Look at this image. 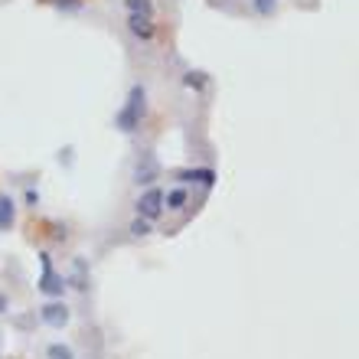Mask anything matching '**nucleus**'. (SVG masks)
Returning <instances> with one entry per match:
<instances>
[{
  "label": "nucleus",
  "instance_id": "f257e3e1",
  "mask_svg": "<svg viewBox=\"0 0 359 359\" xmlns=\"http://www.w3.org/2000/svg\"><path fill=\"white\" fill-rule=\"evenodd\" d=\"M144 98H147V92H144V86H131V92H128V102H124V108L118 114H114V128L121 134H134L137 128H141V118H144Z\"/></svg>",
  "mask_w": 359,
  "mask_h": 359
},
{
  "label": "nucleus",
  "instance_id": "f03ea898",
  "mask_svg": "<svg viewBox=\"0 0 359 359\" xmlns=\"http://www.w3.org/2000/svg\"><path fill=\"white\" fill-rule=\"evenodd\" d=\"M39 268H43V274H39V291L46 294V297H62V291H66V278H59L56 268H53V255L49 252H43L39 255Z\"/></svg>",
  "mask_w": 359,
  "mask_h": 359
},
{
  "label": "nucleus",
  "instance_id": "7ed1b4c3",
  "mask_svg": "<svg viewBox=\"0 0 359 359\" xmlns=\"http://www.w3.org/2000/svg\"><path fill=\"white\" fill-rule=\"evenodd\" d=\"M137 216L147 219V222H154V219H161L163 212V189L161 187H147L141 193V199H137Z\"/></svg>",
  "mask_w": 359,
  "mask_h": 359
},
{
  "label": "nucleus",
  "instance_id": "20e7f679",
  "mask_svg": "<svg viewBox=\"0 0 359 359\" xmlns=\"http://www.w3.org/2000/svg\"><path fill=\"white\" fill-rule=\"evenodd\" d=\"M69 317H72V313H69V307L62 301H46L39 307V320L46 323V327H53V330H62L69 323Z\"/></svg>",
  "mask_w": 359,
  "mask_h": 359
},
{
  "label": "nucleus",
  "instance_id": "39448f33",
  "mask_svg": "<svg viewBox=\"0 0 359 359\" xmlns=\"http://www.w3.org/2000/svg\"><path fill=\"white\" fill-rule=\"evenodd\" d=\"M157 177H161V163H157V157H154V154H141V161H137V167H134V183H137V187H151Z\"/></svg>",
  "mask_w": 359,
  "mask_h": 359
},
{
  "label": "nucleus",
  "instance_id": "423d86ee",
  "mask_svg": "<svg viewBox=\"0 0 359 359\" xmlns=\"http://www.w3.org/2000/svg\"><path fill=\"white\" fill-rule=\"evenodd\" d=\"M128 29H131L137 39H154V17L131 13V17H128Z\"/></svg>",
  "mask_w": 359,
  "mask_h": 359
},
{
  "label": "nucleus",
  "instance_id": "0eeeda50",
  "mask_svg": "<svg viewBox=\"0 0 359 359\" xmlns=\"http://www.w3.org/2000/svg\"><path fill=\"white\" fill-rule=\"evenodd\" d=\"M177 180L180 183H203V187H212V183H216V173L209 170V167H196V170H180Z\"/></svg>",
  "mask_w": 359,
  "mask_h": 359
},
{
  "label": "nucleus",
  "instance_id": "6e6552de",
  "mask_svg": "<svg viewBox=\"0 0 359 359\" xmlns=\"http://www.w3.org/2000/svg\"><path fill=\"white\" fill-rule=\"evenodd\" d=\"M13 219H17V206H13V199L0 196V229L7 232V229L13 226Z\"/></svg>",
  "mask_w": 359,
  "mask_h": 359
},
{
  "label": "nucleus",
  "instance_id": "1a4fd4ad",
  "mask_svg": "<svg viewBox=\"0 0 359 359\" xmlns=\"http://www.w3.org/2000/svg\"><path fill=\"white\" fill-rule=\"evenodd\" d=\"M187 203H189L187 187H177V189H170V193H163V206L167 209H183Z\"/></svg>",
  "mask_w": 359,
  "mask_h": 359
},
{
  "label": "nucleus",
  "instance_id": "9d476101",
  "mask_svg": "<svg viewBox=\"0 0 359 359\" xmlns=\"http://www.w3.org/2000/svg\"><path fill=\"white\" fill-rule=\"evenodd\" d=\"M183 86L193 88V92H203V88L209 86V76L206 72H199V69H189L187 76H183Z\"/></svg>",
  "mask_w": 359,
  "mask_h": 359
},
{
  "label": "nucleus",
  "instance_id": "9b49d317",
  "mask_svg": "<svg viewBox=\"0 0 359 359\" xmlns=\"http://www.w3.org/2000/svg\"><path fill=\"white\" fill-rule=\"evenodd\" d=\"M49 359H76V353H72V346H66V343H53L46 350Z\"/></svg>",
  "mask_w": 359,
  "mask_h": 359
},
{
  "label": "nucleus",
  "instance_id": "f8f14e48",
  "mask_svg": "<svg viewBox=\"0 0 359 359\" xmlns=\"http://www.w3.org/2000/svg\"><path fill=\"white\" fill-rule=\"evenodd\" d=\"M131 13H144V17H154V4L151 0H124Z\"/></svg>",
  "mask_w": 359,
  "mask_h": 359
},
{
  "label": "nucleus",
  "instance_id": "ddd939ff",
  "mask_svg": "<svg viewBox=\"0 0 359 359\" xmlns=\"http://www.w3.org/2000/svg\"><path fill=\"white\" fill-rule=\"evenodd\" d=\"M72 287H79V291H86V265H82V262H76V274H72Z\"/></svg>",
  "mask_w": 359,
  "mask_h": 359
},
{
  "label": "nucleus",
  "instance_id": "4468645a",
  "mask_svg": "<svg viewBox=\"0 0 359 359\" xmlns=\"http://www.w3.org/2000/svg\"><path fill=\"white\" fill-rule=\"evenodd\" d=\"M147 232H151V222L137 216V219L131 222V236H147Z\"/></svg>",
  "mask_w": 359,
  "mask_h": 359
},
{
  "label": "nucleus",
  "instance_id": "2eb2a0df",
  "mask_svg": "<svg viewBox=\"0 0 359 359\" xmlns=\"http://www.w3.org/2000/svg\"><path fill=\"white\" fill-rule=\"evenodd\" d=\"M274 4H278V0H255V13H262V17H268V13H271V10H274Z\"/></svg>",
  "mask_w": 359,
  "mask_h": 359
},
{
  "label": "nucleus",
  "instance_id": "dca6fc26",
  "mask_svg": "<svg viewBox=\"0 0 359 359\" xmlns=\"http://www.w3.org/2000/svg\"><path fill=\"white\" fill-rule=\"evenodd\" d=\"M43 4H56V7H79V4H86V0H43Z\"/></svg>",
  "mask_w": 359,
  "mask_h": 359
},
{
  "label": "nucleus",
  "instance_id": "f3484780",
  "mask_svg": "<svg viewBox=\"0 0 359 359\" xmlns=\"http://www.w3.org/2000/svg\"><path fill=\"white\" fill-rule=\"evenodd\" d=\"M27 203H29V206H36V203H39V193H36V189H27Z\"/></svg>",
  "mask_w": 359,
  "mask_h": 359
},
{
  "label": "nucleus",
  "instance_id": "a211bd4d",
  "mask_svg": "<svg viewBox=\"0 0 359 359\" xmlns=\"http://www.w3.org/2000/svg\"><path fill=\"white\" fill-rule=\"evenodd\" d=\"M4 307H7V297H0V313H4Z\"/></svg>",
  "mask_w": 359,
  "mask_h": 359
}]
</instances>
